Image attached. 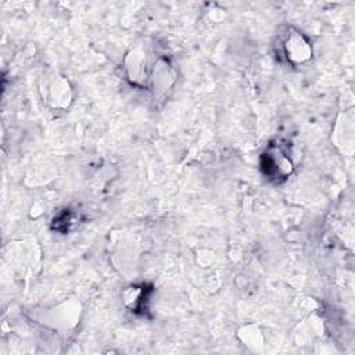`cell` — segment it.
Wrapping results in <instances>:
<instances>
[{
	"instance_id": "6da1fadb",
	"label": "cell",
	"mask_w": 355,
	"mask_h": 355,
	"mask_svg": "<svg viewBox=\"0 0 355 355\" xmlns=\"http://www.w3.org/2000/svg\"><path fill=\"white\" fill-rule=\"evenodd\" d=\"M263 169L265 173L270 175L272 178H284L291 172V164L284 155H282L279 148H270L265 154Z\"/></svg>"
}]
</instances>
